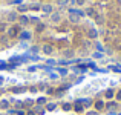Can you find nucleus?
I'll list each match as a JSON object with an SVG mask.
<instances>
[{
  "mask_svg": "<svg viewBox=\"0 0 121 115\" xmlns=\"http://www.w3.org/2000/svg\"><path fill=\"white\" fill-rule=\"evenodd\" d=\"M22 26H17V25H12L11 28H8V31H6V35L9 38H15L18 35V31H20Z\"/></svg>",
  "mask_w": 121,
  "mask_h": 115,
  "instance_id": "1",
  "label": "nucleus"
},
{
  "mask_svg": "<svg viewBox=\"0 0 121 115\" xmlns=\"http://www.w3.org/2000/svg\"><path fill=\"white\" fill-rule=\"evenodd\" d=\"M40 51L44 54V55H52V54H54V46L46 43V44H43V46L40 48Z\"/></svg>",
  "mask_w": 121,
  "mask_h": 115,
  "instance_id": "2",
  "label": "nucleus"
},
{
  "mask_svg": "<svg viewBox=\"0 0 121 115\" xmlns=\"http://www.w3.org/2000/svg\"><path fill=\"white\" fill-rule=\"evenodd\" d=\"M69 20L72 23H78L80 22V15L77 14V9H69Z\"/></svg>",
  "mask_w": 121,
  "mask_h": 115,
  "instance_id": "3",
  "label": "nucleus"
},
{
  "mask_svg": "<svg viewBox=\"0 0 121 115\" xmlns=\"http://www.w3.org/2000/svg\"><path fill=\"white\" fill-rule=\"evenodd\" d=\"M98 35H100V32H98L97 28H89V29H87V38H91V40H97Z\"/></svg>",
  "mask_w": 121,
  "mask_h": 115,
  "instance_id": "4",
  "label": "nucleus"
},
{
  "mask_svg": "<svg viewBox=\"0 0 121 115\" xmlns=\"http://www.w3.org/2000/svg\"><path fill=\"white\" fill-rule=\"evenodd\" d=\"M49 20L52 22L54 25L60 23V22H61V14H60V12H52V14L49 15Z\"/></svg>",
  "mask_w": 121,
  "mask_h": 115,
  "instance_id": "5",
  "label": "nucleus"
},
{
  "mask_svg": "<svg viewBox=\"0 0 121 115\" xmlns=\"http://www.w3.org/2000/svg\"><path fill=\"white\" fill-rule=\"evenodd\" d=\"M94 107H95L97 112H100V111H103L104 107H106V101H104V100H97L94 103Z\"/></svg>",
  "mask_w": 121,
  "mask_h": 115,
  "instance_id": "6",
  "label": "nucleus"
},
{
  "mask_svg": "<svg viewBox=\"0 0 121 115\" xmlns=\"http://www.w3.org/2000/svg\"><path fill=\"white\" fill-rule=\"evenodd\" d=\"M40 9H41V11H43L46 15H51V14L54 12V8H52V5H49V3H46V5H41V8H40Z\"/></svg>",
  "mask_w": 121,
  "mask_h": 115,
  "instance_id": "7",
  "label": "nucleus"
},
{
  "mask_svg": "<svg viewBox=\"0 0 121 115\" xmlns=\"http://www.w3.org/2000/svg\"><path fill=\"white\" fill-rule=\"evenodd\" d=\"M18 23H20V26H26V25H29V17L28 15H25V14H22L20 17H18Z\"/></svg>",
  "mask_w": 121,
  "mask_h": 115,
  "instance_id": "8",
  "label": "nucleus"
},
{
  "mask_svg": "<svg viewBox=\"0 0 121 115\" xmlns=\"http://www.w3.org/2000/svg\"><path fill=\"white\" fill-rule=\"evenodd\" d=\"M31 37H32V34H31L29 31H22V34H20V40L22 41H29Z\"/></svg>",
  "mask_w": 121,
  "mask_h": 115,
  "instance_id": "9",
  "label": "nucleus"
},
{
  "mask_svg": "<svg viewBox=\"0 0 121 115\" xmlns=\"http://www.w3.org/2000/svg\"><path fill=\"white\" fill-rule=\"evenodd\" d=\"M74 109H75V112H78V114L84 112V106H83L81 100H77V101H75V104H74Z\"/></svg>",
  "mask_w": 121,
  "mask_h": 115,
  "instance_id": "10",
  "label": "nucleus"
},
{
  "mask_svg": "<svg viewBox=\"0 0 121 115\" xmlns=\"http://www.w3.org/2000/svg\"><path fill=\"white\" fill-rule=\"evenodd\" d=\"M6 20H8L9 23H15V22L18 20L17 12H9V14H8V17H6Z\"/></svg>",
  "mask_w": 121,
  "mask_h": 115,
  "instance_id": "11",
  "label": "nucleus"
},
{
  "mask_svg": "<svg viewBox=\"0 0 121 115\" xmlns=\"http://www.w3.org/2000/svg\"><path fill=\"white\" fill-rule=\"evenodd\" d=\"M117 106H118V103H117V101H107L104 109H107V112H110V111H115Z\"/></svg>",
  "mask_w": 121,
  "mask_h": 115,
  "instance_id": "12",
  "label": "nucleus"
},
{
  "mask_svg": "<svg viewBox=\"0 0 121 115\" xmlns=\"http://www.w3.org/2000/svg\"><path fill=\"white\" fill-rule=\"evenodd\" d=\"M55 109H57V103H54V101L44 104V111H48V112H54Z\"/></svg>",
  "mask_w": 121,
  "mask_h": 115,
  "instance_id": "13",
  "label": "nucleus"
},
{
  "mask_svg": "<svg viewBox=\"0 0 121 115\" xmlns=\"http://www.w3.org/2000/svg\"><path fill=\"white\" fill-rule=\"evenodd\" d=\"M104 97L107 98V100H112V98H115V91H113V89H106V91H104Z\"/></svg>",
  "mask_w": 121,
  "mask_h": 115,
  "instance_id": "14",
  "label": "nucleus"
},
{
  "mask_svg": "<svg viewBox=\"0 0 121 115\" xmlns=\"http://www.w3.org/2000/svg\"><path fill=\"white\" fill-rule=\"evenodd\" d=\"M80 100H81L83 106H84V109H86V107H91V106H94V101H92L91 98H80Z\"/></svg>",
  "mask_w": 121,
  "mask_h": 115,
  "instance_id": "15",
  "label": "nucleus"
},
{
  "mask_svg": "<svg viewBox=\"0 0 121 115\" xmlns=\"http://www.w3.org/2000/svg\"><path fill=\"white\" fill-rule=\"evenodd\" d=\"M57 74H58L60 77H66L69 74V71H68V68H63L61 66V68H57Z\"/></svg>",
  "mask_w": 121,
  "mask_h": 115,
  "instance_id": "16",
  "label": "nucleus"
},
{
  "mask_svg": "<svg viewBox=\"0 0 121 115\" xmlns=\"http://www.w3.org/2000/svg\"><path fill=\"white\" fill-rule=\"evenodd\" d=\"M9 103H11L9 100H0V109L8 111V109H9Z\"/></svg>",
  "mask_w": 121,
  "mask_h": 115,
  "instance_id": "17",
  "label": "nucleus"
},
{
  "mask_svg": "<svg viewBox=\"0 0 121 115\" xmlns=\"http://www.w3.org/2000/svg\"><path fill=\"white\" fill-rule=\"evenodd\" d=\"M44 29H46V25H44V23H41V22L35 25V32H43Z\"/></svg>",
  "mask_w": 121,
  "mask_h": 115,
  "instance_id": "18",
  "label": "nucleus"
},
{
  "mask_svg": "<svg viewBox=\"0 0 121 115\" xmlns=\"http://www.w3.org/2000/svg\"><path fill=\"white\" fill-rule=\"evenodd\" d=\"M34 112H35L37 115H41V114L46 112V111H44V107H43V106H39V104H37V106L34 107Z\"/></svg>",
  "mask_w": 121,
  "mask_h": 115,
  "instance_id": "19",
  "label": "nucleus"
},
{
  "mask_svg": "<svg viewBox=\"0 0 121 115\" xmlns=\"http://www.w3.org/2000/svg\"><path fill=\"white\" fill-rule=\"evenodd\" d=\"M92 58H95V60H101V58H104V54H103V52H98V51H95V52L92 54Z\"/></svg>",
  "mask_w": 121,
  "mask_h": 115,
  "instance_id": "20",
  "label": "nucleus"
},
{
  "mask_svg": "<svg viewBox=\"0 0 121 115\" xmlns=\"http://www.w3.org/2000/svg\"><path fill=\"white\" fill-rule=\"evenodd\" d=\"M35 103L39 104V106H44V104L48 103V101H46V97H39V98H37V101H35Z\"/></svg>",
  "mask_w": 121,
  "mask_h": 115,
  "instance_id": "21",
  "label": "nucleus"
},
{
  "mask_svg": "<svg viewBox=\"0 0 121 115\" xmlns=\"http://www.w3.org/2000/svg\"><path fill=\"white\" fill-rule=\"evenodd\" d=\"M74 55H75V52L72 49H66L65 51V57H66V58H72Z\"/></svg>",
  "mask_w": 121,
  "mask_h": 115,
  "instance_id": "22",
  "label": "nucleus"
},
{
  "mask_svg": "<svg viewBox=\"0 0 121 115\" xmlns=\"http://www.w3.org/2000/svg\"><path fill=\"white\" fill-rule=\"evenodd\" d=\"M29 52L32 54V55H37V54L40 52V48H39V46H31V48H29Z\"/></svg>",
  "mask_w": 121,
  "mask_h": 115,
  "instance_id": "23",
  "label": "nucleus"
},
{
  "mask_svg": "<svg viewBox=\"0 0 121 115\" xmlns=\"http://www.w3.org/2000/svg\"><path fill=\"white\" fill-rule=\"evenodd\" d=\"M95 48H97L98 52H103V54H104V48H103V44H101L100 41H97V40H95Z\"/></svg>",
  "mask_w": 121,
  "mask_h": 115,
  "instance_id": "24",
  "label": "nucleus"
},
{
  "mask_svg": "<svg viewBox=\"0 0 121 115\" xmlns=\"http://www.w3.org/2000/svg\"><path fill=\"white\" fill-rule=\"evenodd\" d=\"M28 9H29V6H26V5H23V3H22V5H18L17 11H18V12H26Z\"/></svg>",
  "mask_w": 121,
  "mask_h": 115,
  "instance_id": "25",
  "label": "nucleus"
},
{
  "mask_svg": "<svg viewBox=\"0 0 121 115\" xmlns=\"http://www.w3.org/2000/svg\"><path fill=\"white\" fill-rule=\"evenodd\" d=\"M84 14H87L89 17H95V11H94V8H87Z\"/></svg>",
  "mask_w": 121,
  "mask_h": 115,
  "instance_id": "26",
  "label": "nucleus"
},
{
  "mask_svg": "<svg viewBox=\"0 0 121 115\" xmlns=\"http://www.w3.org/2000/svg\"><path fill=\"white\" fill-rule=\"evenodd\" d=\"M6 31H8L6 23H0V34H6Z\"/></svg>",
  "mask_w": 121,
  "mask_h": 115,
  "instance_id": "27",
  "label": "nucleus"
},
{
  "mask_svg": "<svg viewBox=\"0 0 121 115\" xmlns=\"http://www.w3.org/2000/svg\"><path fill=\"white\" fill-rule=\"evenodd\" d=\"M110 69H112L113 72H117V74H121V65H117V66H110Z\"/></svg>",
  "mask_w": 121,
  "mask_h": 115,
  "instance_id": "28",
  "label": "nucleus"
},
{
  "mask_svg": "<svg viewBox=\"0 0 121 115\" xmlns=\"http://www.w3.org/2000/svg\"><path fill=\"white\" fill-rule=\"evenodd\" d=\"M40 8H41L40 3H32V5L29 6V9H34V11H37V9H40Z\"/></svg>",
  "mask_w": 121,
  "mask_h": 115,
  "instance_id": "29",
  "label": "nucleus"
},
{
  "mask_svg": "<svg viewBox=\"0 0 121 115\" xmlns=\"http://www.w3.org/2000/svg\"><path fill=\"white\" fill-rule=\"evenodd\" d=\"M46 65H48V66H55L57 62H55L54 58H48V60H46Z\"/></svg>",
  "mask_w": 121,
  "mask_h": 115,
  "instance_id": "30",
  "label": "nucleus"
},
{
  "mask_svg": "<svg viewBox=\"0 0 121 115\" xmlns=\"http://www.w3.org/2000/svg\"><path fill=\"white\" fill-rule=\"evenodd\" d=\"M69 3V0H57V5L58 6H66Z\"/></svg>",
  "mask_w": 121,
  "mask_h": 115,
  "instance_id": "31",
  "label": "nucleus"
},
{
  "mask_svg": "<svg viewBox=\"0 0 121 115\" xmlns=\"http://www.w3.org/2000/svg\"><path fill=\"white\" fill-rule=\"evenodd\" d=\"M12 92H15V94H20V92H22V94H23L25 88H14V89H12Z\"/></svg>",
  "mask_w": 121,
  "mask_h": 115,
  "instance_id": "32",
  "label": "nucleus"
},
{
  "mask_svg": "<svg viewBox=\"0 0 121 115\" xmlns=\"http://www.w3.org/2000/svg\"><path fill=\"white\" fill-rule=\"evenodd\" d=\"M71 103H65V104H63V111H66V112H68V111H71Z\"/></svg>",
  "mask_w": 121,
  "mask_h": 115,
  "instance_id": "33",
  "label": "nucleus"
},
{
  "mask_svg": "<svg viewBox=\"0 0 121 115\" xmlns=\"http://www.w3.org/2000/svg\"><path fill=\"white\" fill-rule=\"evenodd\" d=\"M97 23H98V25H103V23H104V18L101 17V15H97Z\"/></svg>",
  "mask_w": 121,
  "mask_h": 115,
  "instance_id": "34",
  "label": "nucleus"
},
{
  "mask_svg": "<svg viewBox=\"0 0 121 115\" xmlns=\"http://www.w3.org/2000/svg\"><path fill=\"white\" fill-rule=\"evenodd\" d=\"M6 114H8V115H15V114H17V111H15V109H8V111H6Z\"/></svg>",
  "mask_w": 121,
  "mask_h": 115,
  "instance_id": "35",
  "label": "nucleus"
},
{
  "mask_svg": "<svg viewBox=\"0 0 121 115\" xmlns=\"http://www.w3.org/2000/svg\"><path fill=\"white\" fill-rule=\"evenodd\" d=\"M84 2H86V0H75V5H77V6H83Z\"/></svg>",
  "mask_w": 121,
  "mask_h": 115,
  "instance_id": "36",
  "label": "nucleus"
},
{
  "mask_svg": "<svg viewBox=\"0 0 121 115\" xmlns=\"http://www.w3.org/2000/svg\"><path fill=\"white\" fill-rule=\"evenodd\" d=\"M115 98H117V101H121V91L115 92Z\"/></svg>",
  "mask_w": 121,
  "mask_h": 115,
  "instance_id": "37",
  "label": "nucleus"
},
{
  "mask_svg": "<svg viewBox=\"0 0 121 115\" xmlns=\"http://www.w3.org/2000/svg\"><path fill=\"white\" fill-rule=\"evenodd\" d=\"M86 115H100V112H97V111L94 109V111H89V112L86 114Z\"/></svg>",
  "mask_w": 121,
  "mask_h": 115,
  "instance_id": "38",
  "label": "nucleus"
},
{
  "mask_svg": "<svg viewBox=\"0 0 121 115\" xmlns=\"http://www.w3.org/2000/svg\"><path fill=\"white\" fill-rule=\"evenodd\" d=\"M28 71H29V72H34V71H37V66H29V68H28Z\"/></svg>",
  "mask_w": 121,
  "mask_h": 115,
  "instance_id": "39",
  "label": "nucleus"
},
{
  "mask_svg": "<svg viewBox=\"0 0 121 115\" xmlns=\"http://www.w3.org/2000/svg\"><path fill=\"white\" fill-rule=\"evenodd\" d=\"M8 66H6V63H3V62H0V69H6Z\"/></svg>",
  "mask_w": 121,
  "mask_h": 115,
  "instance_id": "40",
  "label": "nucleus"
},
{
  "mask_svg": "<svg viewBox=\"0 0 121 115\" xmlns=\"http://www.w3.org/2000/svg\"><path fill=\"white\" fill-rule=\"evenodd\" d=\"M26 115H37V114L34 112V109H29V111H28V112H26Z\"/></svg>",
  "mask_w": 121,
  "mask_h": 115,
  "instance_id": "41",
  "label": "nucleus"
},
{
  "mask_svg": "<svg viewBox=\"0 0 121 115\" xmlns=\"http://www.w3.org/2000/svg\"><path fill=\"white\" fill-rule=\"evenodd\" d=\"M89 68H92V69H97V65H95V63H89Z\"/></svg>",
  "mask_w": 121,
  "mask_h": 115,
  "instance_id": "42",
  "label": "nucleus"
},
{
  "mask_svg": "<svg viewBox=\"0 0 121 115\" xmlns=\"http://www.w3.org/2000/svg\"><path fill=\"white\" fill-rule=\"evenodd\" d=\"M3 84V78H2V77H0V86H2Z\"/></svg>",
  "mask_w": 121,
  "mask_h": 115,
  "instance_id": "43",
  "label": "nucleus"
},
{
  "mask_svg": "<svg viewBox=\"0 0 121 115\" xmlns=\"http://www.w3.org/2000/svg\"><path fill=\"white\" fill-rule=\"evenodd\" d=\"M117 2H118V5H120V6H121V0H117Z\"/></svg>",
  "mask_w": 121,
  "mask_h": 115,
  "instance_id": "44",
  "label": "nucleus"
},
{
  "mask_svg": "<svg viewBox=\"0 0 121 115\" xmlns=\"http://www.w3.org/2000/svg\"><path fill=\"white\" fill-rule=\"evenodd\" d=\"M117 115H121V112H117Z\"/></svg>",
  "mask_w": 121,
  "mask_h": 115,
  "instance_id": "45",
  "label": "nucleus"
},
{
  "mask_svg": "<svg viewBox=\"0 0 121 115\" xmlns=\"http://www.w3.org/2000/svg\"><path fill=\"white\" fill-rule=\"evenodd\" d=\"M0 115H2V114H0Z\"/></svg>",
  "mask_w": 121,
  "mask_h": 115,
  "instance_id": "46",
  "label": "nucleus"
}]
</instances>
